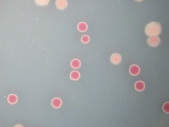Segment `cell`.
<instances>
[{
  "label": "cell",
  "mask_w": 169,
  "mask_h": 127,
  "mask_svg": "<svg viewBox=\"0 0 169 127\" xmlns=\"http://www.w3.org/2000/svg\"><path fill=\"white\" fill-rule=\"evenodd\" d=\"M145 32L148 36H158L162 32L161 25L159 23L152 21L146 25Z\"/></svg>",
  "instance_id": "6da1fadb"
},
{
  "label": "cell",
  "mask_w": 169,
  "mask_h": 127,
  "mask_svg": "<svg viewBox=\"0 0 169 127\" xmlns=\"http://www.w3.org/2000/svg\"><path fill=\"white\" fill-rule=\"evenodd\" d=\"M160 38L158 36H149L147 39V43L152 47H156L160 43Z\"/></svg>",
  "instance_id": "7a4b0ae2"
},
{
  "label": "cell",
  "mask_w": 169,
  "mask_h": 127,
  "mask_svg": "<svg viewBox=\"0 0 169 127\" xmlns=\"http://www.w3.org/2000/svg\"><path fill=\"white\" fill-rule=\"evenodd\" d=\"M122 60V57L118 53H114L110 57V61L114 65H118L121 63Z\"/></svg>",
  "instance_id": "3957f363"
},
{
  "label": "cell",
  "mask_w": 169,
  "mask_h": 127,
  "mask_svg": "<svg viewBox=\"0 0 169 127\" xmlns=\"http://www.w3.org/2000/svg\"><path fill=\"white\" fill-rule=\"evenodd\" d=\"M55 4L57 9L63 10L67 7L68 2L67 0H56Z\"/></svg>",
  "instance_id": "277c9868"
},
{
  "label": "cell",
  "mask_w": 169,
  "mask_h": 127,
  "mask_svg": "<svg viewBox=\"0 0 169 127\" xmlns=\"http://www.w3.org/2000/svg\"><path fill=\"white\" fill-rule=\"evenodd\" d=\"M140 69L139 67L136 64L132 65L129 68V72L130 74L133 76H136L140 73Z\"/></svg>",
  "instance_id": "5b68a950"
},
{
  "label": "cell",
  "mask_w": 169,
  "mask_h": 127,
  "mask_svg": "<svg viewBox=\"0 0 169 127\" xmlns=\"http://www.w3.org/2000/svg\"><path fill=\"white\" fill-rule=\"evenodd\" d=\"M145 83L141 80H139L135 83L134 85L135 89L137 91H142L145 89Z\"/></svg>",
  "instance_id": "8992f818"
},
{
  "label": "cell",
  "mask_w": 169,
  "mask_h": 127,
  "mask_svg": "<svg viewBox=\"0 0 169 127\" xmlns=\"http://www.w3.org/2000/svg\"><path fill=\"white\" fill-rule=\"evenodd\" d=\"M77 28L79 31L84 32L86 31L88 29V25L87 24L84 22H81L78 24Z\"/></svg>",
  "instance_id": "52a82bcc"
},
{
  "label": "cell",
  "mask_w": 169,
  "mask_h": 127,
  "mask_svg": "<svg viewBox=\"0 0 169 127\" xmlns=\"http://www.w3.org/2000/svg\"><path fill=\"white\" fill-rule=\"evenodd\" d=\"M52 105L54 108H59L62 105V101L59 98H54L52 101Z\"/></svg>",
  "instance_id": "ba28073f"
},
{
  "label": "cell",
  "mask_w": 169,
  "mask_h": 127,
  "mask_svg": "<svg viewBox=\"0 0 169 127\" xmlns=\"http://www.w3.org/2000/svg\"><path fill=\"white\" fill-rule=\"evenodd\" d=\"M18 101V98L17 96L14 94H11L9 95L8 98V101L9 103L11 104H14L17 102Z\"/></svg>",
  "instance_id": "9c48e42d"
},
{
  "label": "cell",
  "mask_w": 169,
  "mask_h": 127,
  "mask_svg": "<svg viewBox=\"0 0 169 127\" xmlns=\"http://www.w3.org/2000/svg\"><path fill=\"white\" fill-rule=\"evenodd\" d=\"M71 66L75 69H77L81 66V62L79 60L75 59L72 60L71 62Z\"/></svg>",
  "instance_id": "30bf717a"
},
{
  "label": "cell",
  "mask_w": 169,
  "mask_h": 127,
  "mask_svg": "<svg viewBox=\"0 0 169 127\" xmlns=\"http://www.w3.org/2000/svg\"><path fill=\"white\" fill-rule=\"evenodd\" d=\"M80 74L77 71H73L70 74V78L72 80H78L80 78Z\"/></svg>",
  "instance_id": "8fae6325"
},
{
  "label": "cell",
  "mask_w": 169,
  "mask_h": 127,
  "mask_svg": "<svg viewBox=\"0 0 169 127\" xmlns=\"http://www.w3.org/2000/svg\"><path fill=\"white\" fill-rule=\"evenodd\" d=\"M36 5L39 6H44L48 4L50 0H34Z\"/></svg>",
  "instance_id": "7c38bea8"
},
{
  "label": "cell",
  "mask_w": 169,
  "mask_h": 127,
  "mask_svg": "<svg viewBox=\"0 0 169 127\" xmlns=\"http://www.w3.org/2000/svg\"><path fill=\"white\" fill-rule=\"evenodd\" d=\"M169 102H165L162 106V110L165 113H169Z\"/></svg>",
  "instance_id": "4fadbf2b"
},
{
  "label": "cell",
  "mask_w": 169,
  "mask_h": 127,
  "mask_svg": "<svg viewBox=\"0 0 169 127\" xmlns=\"http://www.w3.org/2000/svg\"><path fill=\"white\" fill-rule=\"evenodd\" d=\"M81 41L82 43L85 44L88 43L90 41L89 37L87 35H84L81 38Z\"/></svg>",
  "instance_id": "5bb4252c"
},
{
  "label": "cell",
  "mask_w": 169,
  "mask_h": 127,
  "mask_svg": "<svg viewBox=\"0 0 169 127\" xmlns=\"http://www.w3.org/2000/svg\"><path fill=\"white\" fill-rule=\"evenodd\" d=\"M134 0L136 1L141 2L142 1H143V0Z\"/></svg>",
  "instance_id": "9a60e30c"
}]
</instances>
